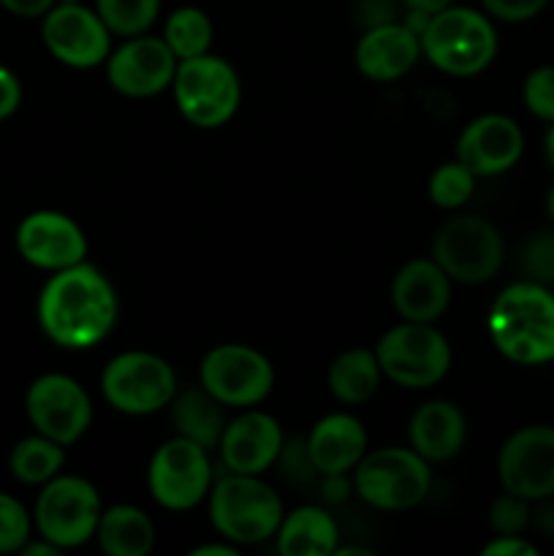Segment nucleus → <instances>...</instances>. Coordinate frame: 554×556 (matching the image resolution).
Instances as JSON below:
<instances>
[{
	"mask_svg": "<svg viewBox=\"0 0 554 556\" xmlns=\"http://www.w3.org/2000/svg\"><path fill=\"white\" fill-rule=\"evenodd\" d=\"M117 320V293L92 264L52 271L38 293V324L60 348L85 351L98 345Z\"/></svg>",
	"mask_w": 554,
	"mask_h": 556,
	"instance_id": "nucleus-1",
	"label": "nucleus"
},
{
	"mask_svg": "<svg viewBox=\"0 0 554 556\" xmlns=\"http://www.w3.org/2000/svg\"><path fill=\"white\" fill-rule=\"evenodd\" d=\"M489 337L508 362L521 367L554 362V293L536 280L500 291L489 309Z\"/></svg>",
	"mask_w": 554,
	"mask_h": 556,
	"instance_id": "nucleus-2",
	"label": "nucleus"
},
{
	"mask_svg": "<svg viewBox=\"0 0 554 556\" xmlns=\"http://www.w3.org/2000/svg\"><path fill=\"white\" fill-rule=\"evenodd\" d=\"M282 503L269 483L259 476L228 472L210 489L212 527L234 546H253L277 535Z\"/></svg>",
	"mask_w": 554,
	"mask_h": 556,
	"instance_id": "nucleus-3",
	"label": "nucleus"
},
{
	"mask_svg": "<svg viewBox=\"0 0 554 556\" xmlns=\"http://www.w3.org/2000/svg\"><path fill=\"white\" fill-rule=\"evenodd\" d=\"M421 54L443 74L476 76L498 54V30L481 11L449 5L421 33Z\"/></svg>",
	"mask_w": 554,
	"mask_h": 556,
	"instance_id": "nucleus-4",
	"label": "nucleus"
},
{
	"mask_svg": "<svg viewBox=\"0 0 554 556\" xmlns=\"http://www.w3.org/2000/svg\"><path fill=\"white\" fill-rule=\"evenodd\" d=\"M172 90L182 117L196 128H221L237 114L242 101V85L234 65L210 52L179 60Z\"/></svg>",
	"mask_w": 554,
	"mask_h": 556,
	"instance_id": "nucleus-5",
	"label": "nucleus"
},
{
	"mask_svg": "<svg viewBox=\"0 0 554 556\" xmlns=\"http://www.w3.org/2000/svg\"><path fill=\"white\" fill-rule=\"evenodd\" d=\"M432 486L429 462L413 448H378L353 467V492L378 510L416 508Z\"/></svg>",
	"mask_w": 554,
	"mask_h": 556,
	"instance_id": "nucleus-6",
	"label": "nucleus"
},
{
	"mask_svg": "<svg viewBox=\"0 0 554 556\" xmlns=\"http://www.w3.org/2000/svg\"><path fill=\"white\" fill-rule=\"evenodd\" d=\"M101 514V494L87 478L54 476L38 492L33 525L38 538H47L60 552H65L85 546L90 538H96Z\"/></svg>",
	"mask_w": 554,
	"mask_h": 556,
	"instance_id": "nucleus-7",
	"label": "nucleus"
},
{
	"mask_svg": "<svg viewBox=\"0 0 554 556\" xmlns=\"http://www.w3.org/2000/svg\"><path fill=\"white\" fill-rule=\"evenodd\" d=\"M380 369L402 389H429L451 369V345L432 324L405 320L380 337L375 348Z\"/></svg>",
	"mask_w": 554,
	"mask_h": 556,
	"instance_id": "nucleus-8",
	"label": "nucleus"
},
{
	"mask_svg": "<svg viewBox=\"0 0 554 556\" xmlns=\"http://www.w3.org/2000/svg\"><path fill=\"white\" fill-rule=\"evenodd\" d=\"M103 400L125 416H150L172 405L177 396V375L166 358L147 351L114 356L101 375Z\"/></svg>",
	"mask_w": 554,
	"mask_h": 556,
	"instance_id": "nucleus-9",
	"label": "nucleus"
},
{
	"mask_svg": "<svg viewBox=\"0 0 554 556\" xmlns=\"http://www.w3.org/2000/svg\"><path fill=\"white\" fill-rule=\"evenodd\" d=\"M432 258L451 277V282L481 286L503 266L505 244L489 220L459 215L443 223L432 242Z\"/></svg>",
	"mask_w": 554,
	"mask_h": 556,
	"instance_id": "nucleus-10",
	"label": "nucleus"
},
{
	"mask_svg": "<svg viewBox=\"0 0 554 556\" xmlns=\"http://www.w3.org/2000/svg\"><path fill=\"white\" fill-rule=\"evenodd\" d=\"M152 500L166 510H190L210 494L212 462L210 451L193 440L172 438L152 454L147 470Z\"/></svg>",
	"mask_w": 554,
	"mask_h": 556,
	"instance_id": "nucleus-11",
	"label": "nucleus"
},
{
	"mask_svg": "<svg viewBox=\"0 0 554 556\" xmlns=\"http://www.w3.org/2000/svg\"><path fill=\"white\" fill-rule=\"evenodd\" d=\"M201 389L210 391L221 405L253 407L269 396L275 386V369L269 358L250 345L212 348L199 369Z\"/></svg>",
	"mask_w": 554,
	"mask_h": 556,
	"instance_id": "nucleus-12",
	"label": "nucleus"
},
{
	"mask_svg": "<svg viewBox=\"0 0 554 556\" xmlns=\"http://www.w3.org/2000/svg\"><path fill=\"white\" fill-rule=\"evenodd\" d=\"M25 410L33 429L60 445H74L90 429L92 405L87 391L74 378L47 372L30 383Z\"/></svg>",
	"mask_w": 554,
	"mask_h": 556,
	"instance_id": "nucleus-13",
	"label": "nucleus"
},
{
	"mask_svg": "<svg viewBox=\"0 0 554 556\" xmlns=\"http://www.w3.org/2000/svg\"><path fill=\"white\" fill-rule=\"evenodd\" d=\"M43 47L54 60L71 68H96L112 52V30L98 11L81 3H54L41 16Z\"/></svg>",
	"mask_w": 554,
	"mask_h": 556,
	"instance_id": "nucleus-14",
	"label": "nucleus"
},
{
	"mask_svg": "<svg viewBox=\"0 0 554 556\" xmlns=\"http://www.w3.org/2000/svg\"><path fill=\"white\" fill-rule=\"evenodd\" d=\"M498 478L505 492L530 500L554 497V427H521L503 443Z\"/></svg>",
	"mask_w": 554,
	"mask_h": 556,
	"instance_id": "nucleus-15",
	"label": "nucleus"
},
{
	"mask_svg": "<svg viewBox=\"0 0 554 556\" xmlns=\"http://www.w3.org/2000/svg\"><path fill=\"white\" fill-rule=\"evenodd\" d=\"M177 63V54L168 49L166 38L141 33V36H130L123 47L109 52L106 79L123 96L150 98L172 87Z\"/></svg>",
	"mask_w": 554,
	"mask_h": 556,
	"instance_id": "nucleus-16",
	"label": "nucleus"
},
{
	"mask_svg": "<svg viewBox=\"0 0 554 556\" xmlns=\"http://www.w3.org/2000/svg\"><path fill=\"white\" fill-rule=\"evenodd\" d=\"M16 250L36 269L60 271L85 261L87 237L79 223L63 212L38 210L16 228Z\"/></svg>",
	"mask_w": 554,
	"mask_h": 556,
	"instance_id": "nucleus-17",
	"label": "nucleus"
},
{
	"mask_svg": "<svg viewBox=\"0 0 554 556\" xmlns=\"http://www.w3.org/2000/svg\"><path fill=\"white\" fill-rule=\"evenodd\" d=\"M525 152V134L505 114H481L465 125L456 141V161L476 177H494L519 163Z\"/></svg>",
	"mask_w": 554,
	"mask_h": 556,
	"instance_id": "nucleus-18",
	"label": "nucleus"
},
{
	"mask_svg": "<svg viewBox=\"0 0 554 556\" xmlns=\"http://www.w3.org/2000/svg\"><path fill=\"white\" fill-rule=\"evenodd\" d=\"M286 445L282 429L277 418L269 413L250 410L226 424L221 438V456L228 472H244V476H261L269 470Z\"/></svg>",
	"mask_w": 554,
	"mask_h": 556,
	"instance_id": "nucleus-19",
	"label": "nucleus"
},
{
	"mask_svg": "<svg viewBox=\"0 0 554 556\" xmlns=\"http://www.w3.org/2000/svg\"><path fill=\"white\" fill-rule=\"evenodd\" d=\"M421 58V38L402 22L367 27L356 43V68L373 81H394Z\"/></svg>",
	"mask_w": 554,
	"mask_h": 556,
	"instance_id": "nucleus-20",
	"label": "nucleus"
},
{
	"mask_svg": "<svg viewBox=\"0 0 554 556\" xmlns=\"http://www.w3.org/2000/svg\"><path fill=\"white\" fill-rule=\"evenodd\" d=\"M391 302L405 320L435 324L451 304V277L435 258L407 261L394 277Z\"/></svg>",
	"mask_w": 554,
	"mask_h": 556,
	"instance_id": "nucleus-21",
	"label": "nucleus"
},
{
	"mask_svg": "<svg viewBox=\"0 0 554 556\" xmlns=\"http://www.w3.org/2000/svg\"><path fill=\"white\" fill-rule=\"evenodd\" d=\"M307 451L318 476H331V472L348 476L367 454V432L358 418L348 413H331L313 427Z\"/></svg>",
	"mask_w": 554,
	"mask_h": 556,
	"instance_id": "nucleus-22",
	"label": "nucleus"
},
{
	"mask_svg": "<svg viewBox=\"0 0 554 556\" xmlns=\"http://www.w3.org/2000/svg\"><path fill=\"white\" fill-rule=\"evenodd\" d=\"M407 434H411V448L432 465V462H449L459 454L467 440V424L459 407L435 400L413 413Z\"/></svg>",
	"mask_w": 554,
	"mask_h": 556,
	"instance_id": "nucleus-23",
	"label": "nucleus"
},
{
	"mask_svg": "<svg viewBox=\"0 0 554 556\" xmlns=\"http://www.w3.org/2000/svg\"><path fill=\"white\" fill-rule=\"evenodd\" d=\"M340 548V532L324 508L304 505L282 516L277 527V552L282 556H329Z\"/></svg>",
	"mask_w": 554,
	"mask_h": 556,
	"instance_id": "nucleus-24",
	"label": "nucleus"
},
{
	"mask_svg": "<svg viewBox=\"0 0 554 556\" xmlns=\"http://www.w3.org/2000/svg\"><path fill=\"white\" fill-rule=\"evenodd\" d=\"M96 541L109 556H147L155 546V525L136 505H112L101 514Z\"/></svg>",
	"mask_w": 554,
	"mask_h": 556,
	"instance_id": "nucleus-25",
	"label": "nucleus"
},
{
	"mask_svg": "<svg viewBox=\"0 0 554 556\" xmlns=\"http://www.w3.org/2000/svg\"><path fill=\"white\" fill-rule=\"evenodd\" d=\"M172 424L174 432L185 440H193L196 445L206 451H215L221 445L226 418L223 407L210 391L190 389L172 400Z\"/></svg>",
	"mask_w": 554,
	"mask_h": 556,
	"instance_id": "nucleus-26",
	"label": "nucleus"
},
{
	"mask_svg": "<svg viewBox=\"0 0 554 556\" xmlns=\"http://www.w3.org/2000/svg\"><path fill=\"white\" fill-rule=\"evenodd\" d=\"M383 369H380L375 351L353 348L340 353L329 367V389L335 400L345 405H364L378 391Z\"/></svg>",
	"mask_w": 554,
	"mask_h": 556,
	"instance_id": "nucleus-27",
	"label": "nucleus"
},
{
	"mask_svg": "<svg viewBox=\"0 0 554 556\" xmlns=\"http://www.w3.org/2000/svg\"><path fill=\"white\" fill-rule=\"evenodd\" d=\"M65 445L54 443V440L43 438V434H33V438L20 440L11 448L9 470L16 481L27 483V486H43L60 476V467L65 465Z\"/></svg>",
	"mask_w": 554,
	"mask_h": 556,
	"instance_id": "nucleus-28",
	"label": "nucleus"
},
{
	"mask_svg": "<svg viewBox=\"0 0 554 556\" xmlns=\"http://www.w3.org/2000/svg\"><path fill=\"white\" fill-rule=\"evenodd\" d=\"M212 36H215L212 20L196 5H182V9L172 11V16L166 20V30H163V38H166L168 49L177 54V60L210 52Z\"/></svg>",
	"mask_w": 554,
	"mask_h": 556,
	"instance_id": "nucleus-29",
	"label": "nucleus"
},
{
	"mask_svg": "<svg viewBox=\"0 0 554 556\" xmlns=\"http://www.w3.org/2000/svg\"><path fill=\"white\" fill-rule=\"evenodd\" d=\"M96 11L114 36H141L152 27L161 0H96Z\"/></svg>",
	"mask_w": 554,
	"mask_h": 556,
	"instance_id": "nucleus-30",
	"label": "nucleus"
},
{
	"mask_svg": "<svg viewBox=\"0 0 554 556\" xmlns=\"http://www.w3.org/2000/svg\"><path fill=\"white\" fill-rule=\"evenodd\" d=\"M473 190H476V174L465 166V163H443L429 177V199L440 206V210H456L470 201Z\"/></svg>",
	"mask_w": 554,
	"mask_h": 556,
	"instance_id": "nucleus-31",
	"label": "nucleus"
},
{
	"mask_svg": "<svg viewBox=\"0 0 554 556\" xmlns=\"http://www.w3.org/2000/svg\"><path fill=\"white\" fill-rule=\"evenodd\" d=\"M33 521L25 505L11 494L0 492V554H14L30 541Z\"/></svg>",
	"mask_w": 554,
	"mask_h": 556,
	"instance_id": "nucleus-32",
	"label": "nucleus"
},
{
	"mask_svg": "<svg viewBox=\"0 0 554 556\" xmlns=\"http://www.w3.org/2000/svg\"><path fill=\"white\" fill-rule=\"evenodd\" d=\"M530 525V500L503 492L489 505V527L494 535H521Z\"/></svg>",
	"mask_w": 554,
	"mask_h": 556,
	"instance_id": "nucleus-33",
	"label": "nucleus"
},
{
	"mask_svg": "<svg viewBox=\"0 0 554 556\" xmlns=\"http://www.w3.org/2000/svg\"><path fill=\"white\" fill-rule=\"evenodd\" d=\"M521 98H525L530 114L554 123V65H541V68L530 71L525 87H521Z\"/></svg>",
	"mask_w": 554,
	"mask_h": 556,
	"instance_id": "nucleus-34",
	"label": "nucleus"
},
{
	"mask_svg": "<svg viewBox=\"0 0 554 556\" xmlns=\"http://www.w3.org/2000/svg\"><path fill=\"white\" fill-rule=\"evenodd\" d=\"M521 266L527 271V280L543 282V286L554 282V231H543L527 242Z\"/></svg>",
	"mask_w": 554,
	"mask_h": 556,
	"instance_id": "nucleus-35",
	"label": "nucleus"
},
{
	"mask_svg": "<svg viewBox=\"0 0 554 556\" xmlns=\"http://www.w3.org/2000/svg\"><path fill=\"white\" fill-rule=\"evenodd\" d=\"M489 16L500 22H527L541 14L549 0H481Z\"/></svg>",
	"mask_w": 554,
	"mask_h": 556,
	"instance_id": "nucleus-36",
	"label": "nucleus"
},
{
	"mask_svg": "<svg viewBox=\"0 0 554 556\" xmlns=\"http://www.w3.org/2000/svg\"><path fill=\"white\" fill-rule=\"evenodd\" d=\"M22 103V85L16 74L5 65H0V123L9 119Z\"/></svg>",
	"mask_w": 554,
	"mask_h": 556,
	"instance_id": "nucleus-37",
	"label": "nucleus"
},
{
	"mask_svg": "<svg viewBox=\"0 0 554 556\" xmlns=\"http://www.w3.org/2000/svg\"><path fill=\"white\" fill-rule=\"evenodd\" d=\"M483 556H536L538 548L521 535H498L483 546Z\"/></svg>",
	"mask_w": 554,
	"mask_h": 556,
	"instance_id": "nucleus-38",
	"label": "nucleus"
},
{
	"mask_svg": "<svg viewBox=\"0 0 554 556\" xmlns=\"http://www.w3.org/2000/svg\"><path fill=\"white\" fill-rule=\"evenodd\" d=\"M362 16L358 20L367 22V27L375 25H386V22H394V3L391 0H362Z\"/></svg>",
	"mask_w": 554,
	"mask_h": 556,
	"instance_id": "nucleus-39",
	"label": "nucleus"
},
{
	"mask_svg": "<svg viewBox=\"0 0 554 556\" xmlns=\"http://www.w3.org/2000/svg\"><path fill=\"white\" fill-rule=\"evenodd\" d=\"M54 3H58V0H0V5H3L9 14L22 16V20H38V16L47 14Z\"/></svg>",
	"mask_w": 554,
	"mask_h": 556,
	"instance_id": "nucleus-40",
	"label": "nucleus"
},
{
	"mask_svg": "<svg viewBox=\"0 0 554 556\" xmlns=\"http://www.w3.org/2000/svg\"><path fill=\"white\" fill-rule=\"evenodd\" d=\"M351 489H353V481H348L345 472H331V476H324V492H320V497L331 505L345 503Z\"/></svg>",
	"mask_w": 554,
	"mask_h": 556,
	"instance_id": "nucleus-41",
	"label": "nucleus"
},
{
	"mask_svg": "<svg viewBox=\"0 0 554 556\" xmlns=\"http://www.w3.org/2000/svg\"><path fill=\"white\" fill-rule=\"evenodd\" d=\"M20 554H25V556H58L60 548L54 546V543H49L47 538H41V541H38V543L27 541L25 546L20 548Z\"/></svg>",
	"mask_w": 554,
	"mask_h": 556,
	"instance_id": "nucleus-42",
	"label": "nucleus"
},
{
	"mask_svg": "<svg viewBox=\"0 0 554 556\" xmlns=\"http://www.w3.org/2000/svg\"><path fill=\"white\" fill-rule=\"evenodd\" d=\"M190 556H237V546L228 543V546H221V543H206V546L190 548Z\"/></svg>",
	"mask_w": 554,
	"mask_h": 556,
	"instance_id": "nucleus-43",
	"label": "nucleus"
},
{
	"mask_svg": "<svg viewBox=\"0 0 554 556\" xmlns=\"http://www.w3.org/2000/svg\"><path fill=\"white\" fill-rule=\"evenodd\" d=\"M407 9H418V11H427V14H438V11L449 9L454 5V0H402Z\"/></svg>",
	"mask_w": 554,
	"mask_h": 556,
	"instance_id": "nucleus-44",
	"label": "nucleus"
},
{
	"mask_svg": "<svg viewBox=\"0 0 554 556\" xmlns=\"http://www.w3.org/2000/svg\"><path fill=\"white\" fill-rule=\"evenodd\" d=\"M538 525H541V530H546L549 535H554V508H543L541 514H538Z\"/></svg>",
	"mask_w": 554,
	"mask_h": 556,
	"instance_id": "nucleus-45",
	"label": "nucleus"
},
{
	"mask_svg": "<svg viewBox=\"0 0 554 556\" xmlns=\"http://www.w3.org/2000/svg\"><path fill=\"white\" fill-rule=\"evenodd\" d=\"M546 161H549V166L554 168V123L546 134Z\"/></svg>",
	"mask_w": 554,
	"mask_h": 556,
	"instance_id": "nucleus-46",
	"label": "nucleus"
},
{
	"mask_svg": "<svg viewBox=\"0 0 554 556\" xmlns=\"http://www.w3.org/2000/svg\"><path fill=\"white\" fill-rule=\"evenodd\" d=\"M546 212H549V217L554 220V185H552V190H549V195H546Z\"/></svg>",
	"mask_w": 554,
	"mask_h": 556,
	"instance_id": "nucleus-47",
	"label": "nucleus"
}]
</instances>
